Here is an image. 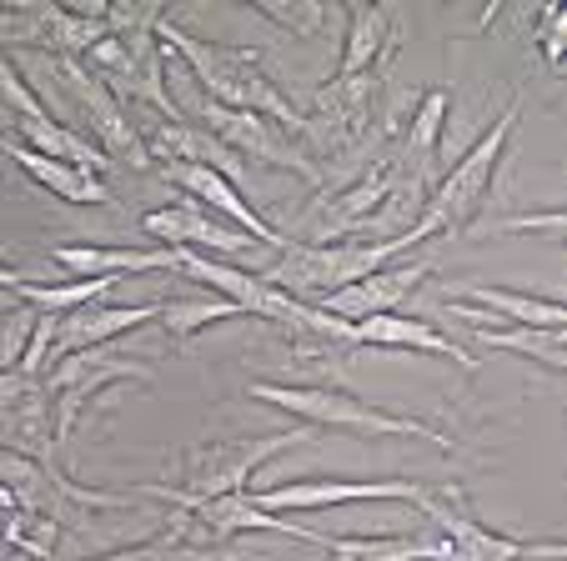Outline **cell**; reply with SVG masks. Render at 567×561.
Wrapping results in <instances>:
<instances>
[{"instance_id":"32","label":"cell","mask_w":567,"mask_h":561,"mask_svg":"<svg viewBox=\"0 0 567 561\" xmlns=\"http://www.w3.org/2000/svg\"><path fill=\"white\" fill-rule=\"evenodd\" d=\"M0 116L6 121H51V111L35 101V91L25 85V75L16 71V61H6V51H0Z\"/></svg>"},{"instance_id":"16","label":"cell","mask_w":567,"mask_h":561,"mask_svg":"<svg viewBox=\"0 0 567 561\" xmlns=\"http://www.w3.org/2000/svg\"><path fill=\"white\" fill-rule=\"evenodd\" d=\"M161 176L172 180L176 191H186L196 206H212V211H221L226 221H236V231H247L251 241H267V246H297L287 231H277V226L267 221V216L257 211V206L247 201V196L236 191L231 180L221 176V170H206V166H186V160H161Z\"/></svg>"},{"instance_id":"3","label":"cell","mask_w":567,"mask_h":561,"mask_svg":"<svg viewBox=\"0 0 567 561\" xmlns=\"http://www.w3.org/2000/svg\"><path fill=\"white\" fill-rule=\"evenodd\" d=\"M251 402H267V406H281L291 412L301 426H332V432H352V436H408V441H427L437 451H452V436L437 432L432 422H417V416H396L386 406H372L362 396H352L347 386L337 382H301V386H287V382H251L247 386Z\"/></svg>"},{"instance_id":"6","label":"cell","mask_w":567,"mask_h":561,"mask_svg":"<svg viewBox=\"0 0 567 561\" xmlns=\"http://www.w3.org/2000/svg\"><path fill=\"white\" fill-rule=\"evenodd\" d=\"M417 511L427 521V531L437 537L442 561H527V557L557 561L563 557V541H523L487 527L457 487H427L417 497Z\"/></svg>"},{"instance_id":"13","label":"cell","mask_w":567,"mask_h":561,"mask_svg":"<svg viewBox=\"0 0 567 561\" xmlns=\"http://www.w3.org/2000/svg\"><path fill=\"white\" fill-rule=\"evenodd\" d=\"M422 481L408 477H377V481H347V477H311V481H277V487L247 491L261 511H321V507H352V501H408L417 507Z\"/></svg>"},{"instance_id":"14","label":"cell","mask_w":567,"mask_h":561,"mask_svg":"<svg viewBox=\"0 0 567 561\" xmlns=\"http://www.w3.org/2000/svg\"><path fill=\"white\" fill-rule=\"evenodd\" d=\"M0 446H11L21 456H35V461H61L55 446V412H51V392H45V376H31V371H6L0 376Z\"/></svg>"},{"instance_id":"25","label":"cell","mask_w":567,"mask_h":561,"mask_svg":"<svg viewBox=\"0 0 567 561\" xmlns=\"http://www.w3.org/2000/svg\"><path fill=\"white\" fill-rule=\"evenodd\" d=\"M311 547L332 551V561H442L427 521L417 531H386V537H317Z\"/></svg>"},{"instance_id":"4","label":"cell","mask_w":567,"mask_h":561,"mask_svg":"<svg viewBox=\"0 0 567 561\" xmlns=\"http://www.w3.org/2000/svg\"><path fill=\"white\" fill-rule=\"evenodd\" d=\"M0 507H31L65 531H91L96 511H121V507L131 511L136 497L81 487L61 461H35V456H21V451H11V446H0Z\"/></svg>"},{"instance_id":"1","label":"cell","mask_w":567,"mask_h":561,"mask_svg":"<svg viewBox=\"0 0 567 561\" xmlns=\"http://www.w3.org/2000/svg\"><path fill=\"white\" fill-rule=\"evenodd\" d=\"M156 41L172 45L186 65H192L202 96L216 101L226 111H251V116H267L271 126H281L287 136H307V111L261 71V55L257 51H236V45L221 41H202V35L182 31L176 21H161L156 25Z\"/></svg>"},{"instance_id":"15","label":"cell","mask_w":567,"mask_h":561,"mask_svg":"<svg viewBox=\"0 0 567 561\" xmlns=\"http://www.w3.org/2000/svg\"><path fill=\"white\" fill-rule=\"evenodd\" d=\"M427 276H432V261H386V266H377V271H367L362 281H352V287L311 301V307H321L327 316L357 326V321H372V316H386V311H402V307H408V297L422 287V281H427Z\"/></svg>"},{"instance_id":"27","label":"cell","mask_w":567,"mask_h":561,"mask_svg":"<svg viewBox=\"0 0 567 561\" xmlns=\"http://www.w3.org/2000/svg\"><path fill=\"white\" fill-rule=\"evenodd\" d=\"M86 561H241V551H231V547H196V541L166 531V537H151V541H136V547L101 551V557H86Z\"/></svg>"},{"instance_id":"20","label":"cell","mask_w":567,"mask_h":561,"mask_svg":"<svg viewBox=\"0 0 567 561\" xmlns=\"http://www.w3.org/2000/svg\"><path fill=\"white\" fill-rule=\"evenodd\" d=\"M352 346H382V351H427V356H447L452 366L477 371L472 351H462L447 331H437L422 316H402V311H386V316L357 321L352 326Z\"/></svg>"},{"instance_id":"17","label":"cell","mask_w":567,"mask_h":561,"mask_svg":"<svg viewBox=\"0 0 567 561\" xmlns=\"http://www.w3.org/2000/svg\"><path fill=\"white\" fill-rule=\"evenodd\" d=\"M156 316H161L156 301H146V307H111V301H86V307H75V311H61V316H55L51 351H45V366L75 356V351L111 346L116 336H126V331H141L146 321H156Z\"/></svg>"},{"instance_id":"33","label":"cell","mask_w":567,"mask_h":561,"mask_svg":"<svg viewBox=\"0 0 567 561\" xmlns=\"http://www.w3.org/2000/svg\"><path fill=\"white\" fill-rule=\"evenodd\" d=\"M257 15L261 21H271L277 31H287V35H321L327 31V21H332V11L327 6H277V0H261L257 6Z\"/></svg>"},{"instance_id":"29","label":"cell","mask_w":567,"mask_h":561,"mask_svg":"<svg viewBox=\"0 0 567 561\" xmlns=\"http://www.w3.org/2000/svg\"><path fill=\"white\" fill-rule=\"evenodd\" d=\"M111 287H116V281H61V287H41V281L25 276L21 287H16V297H21L25 307H35V311L61 316V311H75V307H86V301H106Z\"/></svg>"},{"instance_id":"9","label":"cell","mask_w":567,"mask_h":561,"mask_svg":"<svg viewBox=\"0 0 567 561\" xmlns=\"http://www.w3.org/2000/svg\"><path fill=\"white\" fill-rule=\"evenodd\" d=\"M307 441V426L297 432H267V436H226V441H202L192 456H186V481L176 491L196 501H212V497H231L241 491L251 477L271 456L291 451V446Z\"/></svg>"},{"instance_id":"2","label":"cell","mask_w":567,"mask_h":561,"mask_svg":"<svg viewBox=\"0 0 567 561\" xmlns=\"http://www.w3.org/2000/svg\"><path fill=\"white\" fill-rule=\"evenodd\" d=\"M517 116H523V96L507 101V106L497 111L493 126L482 131V136L457 156V166L427 191L422 221L412 226V236L402 241V251L417 246V241H427V236H462L472 221H477L482 206H487V196H493V180H497V166H503V156H507V141H513Z\"/></svg>"},{"instance_id":"10","label":"cell","mask_w":567,"mask_h":561,"mask_svg":"<svg viewBox=\"0 0 567 561\" xmlns=\"http://www.w3.org/2000/svg\"><path fill=\"white\" fill-rule=\"evenodd\" d=\"M192 111H196V126L212 131L221 146H231L236 156L247 160V166L291 170V176H301L307 186H321V166L287 136V131L271 126L267 116H251V111H226V106H216V101H206L202 91H196Z\"/></svg>"},{"instance_id":"7","label":"cell","mask_w":567,"mask_h":561,"mask_svg":"<svg viewBox=\"0 0 567 561\" xmlns=\"http://www.w3.org/2000/svg\"><path fill=\"white\" fill-rule=\"evenodd\" d=\"M151 386V361L146 356H126L116 346H91V351H75V356L55 361L51 376H45V392H51V412H55V436H71L86 416V406L96 402L101 392L111 386Z\"/></svg>"},{"instance_id":"35","label":"cell","mask_w":567,"mask_h":561,"mask_svg":"<svg viewBox=\"0 0 567 561\" xmlns=\"http://www.w3.org/2000/svg\"><path fill=\"white\" fill-rule=\"evenodd\" d=\"M563 231V211H547V216H517V221H503V231Z\"/></svg>"},{"instance_id":"24","label":"cell","mask_w":567,"mask_h":561,"mask_svg":"<svg viewBox=\"0 0 567 561\" xmlns=\"http://www.w3.org/2000/svg\"><path fill=\"white\" fill-rule=\"evenodd\" d=\"M392 45H396L392 11H382V6H347V41L332 75H377L392 61Z\"/></svg>"},{"instance_id":"21","label":"cell","mask_w":567,"mask_h":561,"mask_svg":"<svg viewBox=\"0 0 567 561\" xmlns=\"http://www.w3.org/2000/svg\"><path fill=\"white\" fill-rule=\"evenodd\" d=\"M0 156L16 160L35 186H45L51 196H61V201H71V206H116V196H111V186L101 176H91V170H81V166H65V160L41 156V150L21 146V141H11V136H0Z\"/></svg>"},{"instance_id":"22","label":"cell","mask_w":567,"mask_h":561,"mask_svg":"<svg viewBox=\"0 0 567 561\" xmlns=\"http://www.w3.org/2000/svg\"><path fill=\"white\" fill-rule=\"evenodd\" d=\"M51 256H55V266H65V271L75 276V281H116V276L176 266L172 246L136 251V246H81V241H65V246H51Z\"/></svg>"},{"instance_id":"26","label":"cell","mask_w":567,"mask_h":561,"mask_svg":"<svg viewBox=\"0 0 567 561\" xmlns=\"http://www.w3.org/2000/svg\"><path fill=\"white\" fill-rule=\"evenodd\" d=\"M467 336L482 341V346H493V351H513V356L537 361V366H547L553 376H563V371H567V331L503 326V321H493V326H477V321H467Z\"/></svg>"},{"instance_id":"28","label":"cell","mask_w":567,"mask_h":561,"mask_svg":"<svg viewBox=\"0 0 567 561\" xmlns=\"http://www.w3.org/2000/svg\"><path fill=\"white\" fill-rule=\"evenodd\" d=\"M6 511V547L21 551V557L31 561H51L55 557V541H61V527H55L51 517H41V511L31 507H0Z\"/></svg>"},{"instance_id":"12","label":"cell","mask_w":567,"mask_h":561,"mask_svg":"<svg viewBox=\"0 0 567 561\" xmlns=\"http://www.w3.org/2000/svg\"><path fill=\"white\" fill-rule=\"evenodd\" d=\"M106 35V21H91V15H75L71 6H41V0H25L0 11V41L6 45H31L45 51L55 61H86V51Z\"/></svg>"},{"instance_id":"36","label":"cell","mask_w":567,"mask_h":561,"mask_svg":"<svg viewBox=\"0 0 567 561\" xmlns=\"http://www.w3.org/2000/svg\"><path fill=\"white\" fill-rule=\"evenodd\" d=\"M25 281V271H16L11 261H0V291H16Z\"/></svg>"},{"instance_id":"31","label":"cell","mask_w":567,"mask_h":561,"mask_svg":"<svg viewBox=\"0 0 567 561\" xmlns=\"http://www.w3.org/2000/svg\"><path fill=\"white\" fill-rule=\"evenodd\" d=\"M35 321H41V311L35 307H6L0 311V376L6 371H16L25 361V351H31V336H35Z\"/></svg>"},{"instance_id":"18","label":"cell","mask_w":567,"mask_h":561,"mask_svg":"<svg viewBox=\"0 0 567 561\" xmlns=\"http://www.w3.org/2000/svg\"><path fill=\"white\" fill-rule=\"evenodd\" d=\"M141 231L156 236V241H166L172 251H216V256H231L241 251V246H251L247 231H236V226L216 221V216H206V206H166V211H146L141 216Z\"/></svg>"},{"instance_id":"34","label":"cell","mask_w":567,"mask_h":561,"mask_svg":"<svg viewBox=\"0 0 567 561\" xmlns=\"http://www.w3.org/2000/svg\"><path fill=\"white\" fill-rule=\"evenodd\" d=\"M563 6H543V11H537V51H543V61L547 65H553V71H557V65H563Z\"/></svg>"},{"instance_id":"23","label":"cell","mask_w":567,"mask_h":561,"mask_svg":"<svg viewBox=\"0 0 567 561\" xmlns=\"http://www.w3.org/2000/svg\"><path fill=\"white\" fill-rule=\"evenodd\" d=\"M146 150L151 160H186V166H206V170H221L226 180H236L241 170H247V160L236 156L231 146H221V141L212 136V131H202L192 116L182 121H166V126H156L146 136Z\"/></svg>"},{"instance_id":"19","label":"cell","mask_w":567,"mask_h":561,"mask_svg":"<svg viewBox=\"0 0 567 561\" xmlns=\"http://www.w3.org/2000/svg\"><path fill=\"white\" fill-rule=\"evenodd\" d=\"M442 301L482 311L487 321H513V326H533V331H567V307L557 297H533V291H507V287H482V281H457L447 287Z\"/></svg>"},{"instance_id":"11","label":"cell","mask_w":567,"mask_h":561,"mask_svg":"<svg viewBox=\"0 0 567 561\" xmlns=\"http://www.w3.org/2000/svg\"><path fill=\"white\" fill-rule=\"evenodd\" d=\"M55 75H61V91L75 101V111H81V121H86V141L101 150V156L121 160L126 170L156 166L151 150H146V136L126 121V106L111 96V85H101L81 61H55Z\"/></svg>"},{"instance_id":"30","label":"cell","mask_w":567,"mask_h":561,"mask_svg":"<svg viewBox=\"0 0 567 561\" xmlns=\"http://www.w3.org/2000/svg\"><path fill=\"white\" fill-rule=\"evenodd\" d=\"M231 316H241V311L221 297H186V301H166L156 321L172 331L176 341H186V336H196V331L216 326V321H231Z\"/></svg>"},{"instance_id":"8","label":"cell","mask_w":567,"mask_h":561,"mask_svg":"<svg viewBox=\"0 0 567 561\" xmlns=\"http://www.w3.org/2000/svg\"><path fill=\"white\" fill-rule=\"evenodd\" d=\"M386 81L377 75H332L317 85L307 111V141H317L321 156H347L367 141V131L382 121Z\"/></svg>"},{"instance_id":"5","label":"cell","mask_w":567,"mask_h":561,"mask_svg":"<svg viewBox=\"0 0 567 561\" xmlns=\"http://www.w3.org/2000/svg\"><path fill=\"white\" fill-rule=\"evenodd\" d=\"M396 256H402L396 241H317V246L297 241L257 276L297 301H321V297H332V291L352 287V281H362L377 266L396 261Z\"/></svg>"}]
</instances>
